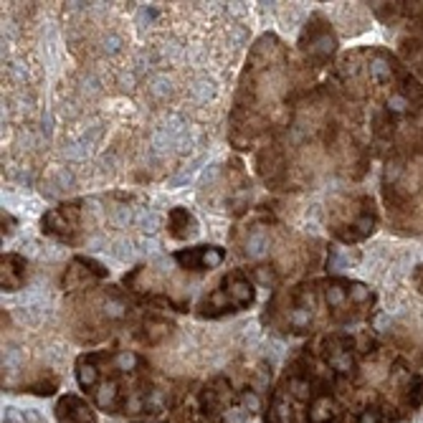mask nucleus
I'll return each mask as SVG.
<instances>
[{
  "label": "nucleus",
  "instance_id": "obj_14",
  "mask_svg": "<svg viewBox=\"0 0 423 423\" xmlns=\"http://www.w3.org/2000/svg\"><path fill=\"white\" fill-rule=\"evenodd\" d=\"M56 421L58 423H99L94 415V408L89 400H84L82 396L67 393L61 396L56 403Z\"/></svg>",
  "mask_w": 423,
  "mask_h": 423
},
{
  "label": "nucleus",
  "instance_id": "obj_10",
  "mask_svg": "<svg viewBox=\"0 0 423 423\" xmlns=\"http://www.w3.org/2000/svg\"><path fill=\"white\" fill-rule=\"evenodd\" d=\"M84 208L86 200H64L56 208L46 210L41 218V231L67 246H79L84 241Z\"/></svg>",
  "mask_w": 423,
  "mask_h": 423
},
{
  "label": "nucleus",
  "instance_id": "obj_7",
  "mask_svg": "<svg viewBox=\"0 0 423 423\" xmlns=\"http://www.w3.org/2000/svg\"><path fill=\"white\" fill-rule=\"evenodd\" d=\"M378 228V208L367 193H337L327 200V231L340 243H357Z\"/></svg>",
  "mask_w": 423,
  "mask_h": 423
},
{
  "label": "nucleus",
  "instance_id": "obj_5",
  "mask_svg": "<svg viewBox=\"0 0 423 423\" xmlns=\"http://www.w3.org/2000/svg\"><path fill=\"white\" fill-rule=\"evenodd\" d=\"M76 380L107 413H147L158 403L152 367L132 350H92L76 357Z\"/></svg>",
  "mask_w": 423,
  "mask_h": 423
},
{
  "label": "nucleus",
  "instance_id": "obj_16",
  "mask_svg": "<svg viewBox=\"0 0 423 423\" xmlns=\"http://www.w3.org/2000/svg\"><path fill=\"white\" fill-rule=\"evenodd\" d=\"M198 231H200L198 221H195V216H193L188 208H183V206L170 208V213H167V233H170V239L188 241Z\"/></svg>",
  "mask_w": 423,
  "mask_h": 423
},
{
  "label": "nucleus",
  "instance_id": "obj_1",
  "mask_svg": "<svg viewBox=\"0 0 423 423\" xmlns=\"http://www.w3.org/2000/svg\"><path fill=\"white\" fill-rule=\"evenodd\" d=\"M56 152L84 183L160 180L206 147L249 25L226 3H67ZM74 170V167H71Z\"/></svg>",
  "mask_w": 423,
  "mask_h": 423
},
{
  "label": "nucleus",
  "instance_id": "obj_13",
  "mask_svg": "<svg viewBox=\"0 0 423 423\" xmlns=\"http://www.w3.org/2000/svg\"><path fill=\"white\" fill-rule=\"evenodd\" d=\"M175 264L183 271L191 274H203V271H213L226 261V249L213 246V243H203V246H188V249H178L173 254Z\"/></svg>",
  "mask_w": 423,
  "mask_h": 423
},
{
  "label": "nucleus",
  "instance_id": "obj_15",
  "mask_svg": "<svg viewBox=\"0 0 423 423\" xmlns=\"http://www.w3.org/2000/svg\"><path fill=\"white\" fill-rule=\"evenodd\" d=\"M0 287L3 291H18L25 284V276H28V261H25L21 254L16 251H8L0 258Z\"/></svg>",
  "mask_w": 423,
  "mask_h": 423
},
{
  "label": "nucleus",
  "instance_id": "obj_2",
  "mask_svg": "<svg viewBox=\"0 0 423 423\" xmlns=\"http://www.w3.org/2000/svg\"><path fill=\"white\" fill-rule=\"evenodd\" d=\"M373 117L322 84L304 92L282 132L256 152V173L271 191H312L327 178L357 180L373 155Z\"/></svg>",
  "mask_w": 423,
  "mask_h": 423
},
{
  "label": "nucleus",
  "instance_id": "obj_11",
  "mask_svg": "<svg viewBox=\"0 0 423 423\" xmlns=\"http://www.w3.org/2000/svg\"><path fill=\"white\" fill-rule=\"evenodd\" d=\"M239 400V393L233 390V383L226 375H216L198 390V413L200 418H206L208 423H223V415L228 413V408Z\"/></svg>",
  "mask_w": 423,
  "mask_h": 423
},
{
  "label": "nucleus",
  "instance_id": "obj_3",
  "mask_svg": "<svg viewBox=\"0 0 423 423\" xmlns=\"http://www.w3.org/2000/svg\"><path fill=\"white\" fill-rule=\"evenodd\" d=\"M307 69L276 34L258 36L241 69L228 112V142L254 149L279 134L307 89Z\"/></svg>",
  "mask_w": 423,
  "mask_h": 423
},
{
  "label": "nucleus",
  "instance_id": "obj_9",
  "mask_svg": "<svg viewBox=\"0 0 423 423\" xmlns=\"http://www.w3.org/2000/svg\"><path fill=\"white\" fill-rule=\"evenodd\" d=\"M337 53V34L322 13H312L307 25L299 36V64L307 69V74H317L332 64V56Z\"/></svg>",
  "mask_w": 423,
  "mask_h": 423
},
{
  "label": "nucleus",
  "instance_id": "obj_17",
  "mask_svg": "<svg viewBox=\"0 0 423 423\" xmlns=\"http://www.w3.org/2000/svg\"><path fill=\"white\" fill-rule=\"evenodd\" d=\"M413 282H415V287H418V289L423 291V264L418 266V271L413 274Z\"/></svg>",
  "mask_w": 423,
  "mask_h": 423
},
{
  "label": "nucleus",
  "instance_id": "obj_12",
  "mask_svg": "<svg viewBox=\"0 0 423 423\" xmlns=\"http://www.w3.org/2000/svg\"><path fill=\"white\" fill-rule=\"evenodd\" d=\"M109 276V269L99 264L92 256H74L69 261L67 271H64V289L69 294H79V291L94 289L99 282H104Z\"/></svg>",
  "mask_w": 423,
  "mask_h": 423
},
{
  "label": "nucleus",
  "instance_id": "obj_4",
  "mask_svg": "<svg viewBox=\"0 0 423 423\" xmlns=\"http://www.w3.org/2000/svg\"><path fill=\"white\" fill-rule=\"evenodd\" d=\"M373 309L375 291L367 284L348 276H322L271 291L261 322L282 335H317L363 322Z\"/></svg>",
  "mask_w": 423,
  "mask_h": 423
},
{
  "label": "nucleus",
  "instance_id": "obj_6",
  "mask_svg": "<svg viewBox=\"0 0 423 423\" xmlns=\"http://www.w3.org/2000/svg\"><path fill=\"white\" fill-rule=\"evenodd\" d=\"M309 243L312 241L284 228L266 213L249 216L231 231V246L241 258H246V271L256 284L271 287L317 264L319 249H309Z\"/></svg>",
  "mask_w": 423,
  "mask_h": 423
},
{
  "label": "nucleus",
  "instance_id": "obj_8",
  "mask_svg": "<svg viewBox=\"0 0 423 423\" xmlns=\"http://www.w3.org/2000/svg\"><path fill=\"white\" fill-rule=\"evenodd\" d=\"M256 302V282L246 269H231L216 282V287L203 294L195 307L200 319H221L249 309Z\"/></svg>",
  "mask_w": 423,
  "mask_h": 423
}]
</instances>
